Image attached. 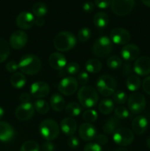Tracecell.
Here are the masks:
<instances>
[{
    "label": "cell",
    "mask_w": 150,
    "mask_h": 151,
    "mask_svg": "<svg viewBox=\"0 0 150 151\" xmlns=\"http://www.w3.org/2000/svg\"><path fill=\"white\" fill-rule=\"evenodd\" d=\"M135 5L134 0H112L111 9L119 16H125L129 14Z\"/></svg>",
    "instance_id": "cell-9"
},
{
    "label": "cell",
    "mask_w": 150,
    "mask_h": 151,
    "mask_svg": "<svg viewBox=\"0 0 150 151\" xmlns=\"http://www.w3.org/2000/svg\"><path fill=\"white\" fill-rule=\"evenodd\" d=\"M91 36V31L88 27H83L78 32V40L80 42H86L90 39Z\"/></svg>",
    "instance_id": "cell-37"
},
{
    "label": "cell",
    "mask_w": 150,
    "mask_h": 151,
    "mask_svg": "<svg viewBox=\"0 0 150 151\" xmlns=\"http://www.w3.org/2000/svg\"><path fill=\"white\" fill-rule=\"evenodd\" d=\"M6 70L10 73H15L19 69V63L15 61H10L6 64Z\"/></svg>",
    "instance_id": "cell-43"
},
{
    "label": "cell",
    "mask_w": 150,
    "mask_h": 151,
    "mask_svg": "<svg viewBox=\"0 0 150 151\" xmlns=\"http://www.w3.org/2000/svg\"><path fill=\"white\" fill-rule=\"evenodd\" d=\"M110 38L112 42L118 45H124L130 41L131 35L129 31L122 27L114 28L110 34Z\"/></svg>",
    "instance_id": "cell-11"
},
{
    "label": "cell",
    "mask_w": 150,
    "mask_h": 151,
    "mask_svg": "<svg viewBox=\"0 0 150 151\" xmlns=\"http://www.w3.org/2000/svg\"><path fill=\"white\" fill-rule=\"evenodd\" d=\"M148 128V120L144 116H137L132 122V129L137 135H142Z\"/></svg>",
    "instance_id": "cell-20"
},
{
    "label": "cell",
    "mask_w": 150,
    "mask_h": 151,
    "mask_svg": "<svg viewBox=\"0 0 150 151\" xmlns=\"http://www.w3.org/2000/svg\"><path fill=\"white\" fill-rule=\"evenodd\" d=\"M10 55V46L4 38H0V63L7 60Z\"/></svg>",
    "instance_id": "cell-32"
},
{
    "label": "cell",
    "mask_w": 150,
    "mask_h": 151,
    "mask_svg": "<svg viewBox=\"0 0 150 151\" xmlns=\"http://www.w3.org/2000/svg\"><path fill=\"white\" fill-rule=\"evenodd\" d=\"M123 72V73L124 74V75H128V74H129L131 72V68H130V65H129V63H125V65L124 66V70L122 71Z\"/></svg>",
    "instance_id": "cell-52"
},
{
    "label": "cell",
    "mask_w": 150,
    "mask_h": 151,
    "mask_svg": "<svg viewBox=\"0 0 150 151\" xmlns=\"http://www.w3.org/2000/svg\"><path fill=\"white\" fill-rule=\"evenodd\" d=\"M115 151H128V150H126V148H124V147H120V148H118L117 150Z\"/></svg>",
    "instance_id": "cell-56"
},
{
    "label": "cell",
    "mask_w": 150,
    "mask_h": 151,
    "mask_svg": "<svg viewBox=\"0 0 150 151\" xmlns=\"http://www.w3.org/2000/svg\"><path fill=\"white\" fill-rule=\"evenodd\" d=\"M78 133H79V137L84 141H91L94 139L96 136V130L95 126L89 122L82 123L79 127Z\"/></svg>",
    "instance_id": "cell-18"
},
{
    "label": "cell",
    "mask_w": 150,
    "mask_h": 151,
    "mask_svg": "<svg viewBox=\"0 0 150 151\" xmlns=\"http://www.w3.org/2000/svg\"><path fill=\"white\" fill-rule=\"evenodd\" d=\"M77 97L81 106L88 109L95 106L99 100L98 92L91 86L81 87L78 91Z\"/></svg>",
    "instance_id": "cell-3"
},
{
    "label": "cell",
    "mask_w": 150,
    "mask_h": 151,
    "mask_svg": "<svg viewBox=\"0 0 150 151\" xmlns=\"http://www.w3.org/2000/svg\"><path fill=\"white\" fill-rule=\"evenodd\" d=\"M39 145L33 140L26 141L21 147L20 151H39Z\"/></svg>",
    "instance_id": "cell-35"
},
{
    "label": "cell",
    "mask_w": 150,
    "mask_h": 151,
    "mask_svg": "<svg viewBox=\"0 0 150 151\" xmlns=\"http://www.w3.org/2000/svg\"><path fill=\"white\" fill-rule=\"evenodd\" d=\"M34 109L38 113L41 114H45L48 113L49 111L50 106L46 100L39 99V100H35L34 103Z\"/></svg>",
    "instance_id": "cell-31"
},
{
    "label": "cell",
    "mask_w": 150,
    "mask_h": 151,
    "mask_svg": "<svg viewBox=\"0 0 150 151\" xmlns=\"http://www.w3.org/2000/svg\"><path fill=\"white\" fill-rule=\"evenodd\" d=\"M141 1H142L146 6L150 7V0H141Z\"/></svg>",
    "instance_id": "cell-53"
},
{
    "label": "cell",
    "mask_w": 150,
    "mask_h": 151,
    "mask_svg": "<svg viewBox=\"0 0 150 151\" xmlns=\"http://www.w3.org/2000/svg\"><path fill=\"white\" fill-rule=\"evenodd\" d=\"M76 122L72 117L64 118L60 122V129L66 136H73L76 132Z\"/></svg>",
    "instance_id": "cell-21"
},
{
    "label": "cell",
    "mask_w": 150,
    "mask_h": 151,
    "mask_svg": "<svg viewBox=\"0 0 150 151\" xmlns=\"http://www.w3.org/2000/svg\"><path fill=\"white\" fill-rule=\"evenodd\" d=\"M146 145L150 149V137H149L148 139H146Z\"/></svg>",
    "instance_id": "cell-55"
},
{
    "label": "cell",
    "mask_w": 150,
    "mask_h": 151,
    "mask_svg": "<svg viewBox=\"0 0 150 151\" xmlns=\"http://www.w3.org/2000/svg\"><path fill=\"white\" fill-rule=\"evenodd\" d=\"M54 47L59 52H67L73 49L76 44V38L72 32L63 31L54 37Z\"/></svg>",
    "instance_id": "cell-2"
},
{
    "label": "cell",
    "mask_w": 150,
    "mask_h": 151,
    "mask_svg": "<svg viewBox=\"0 0 150 151\" xmlns=\"http://www.w3.org/2000/svg\"><path fill=\"white\" fill-rule=\"evenodd\" d=\"M114 112L118 119H126L129 116V111L124 106H118L115 109Z\"/></svg>",
    "instance_id": "cell-39"
},
{
    "label": "cell",
    "mask_w": 150,
    "mask_h": 151,
    "mask_svg": "<svg viewBox=\"0 0 150 151\" xmlns=\"http://www.w3.org/2000/svg\"><path fill=\"white\" fill-rule=\"evenodd\" d=\"M19 69L25 75H35L41 69V59L35 55H25L19 60Z\"/></svg>",
    "instance_id": "cell-1"
},
{
    "label": "cell",
    "mask_w": 150,
    "mask_h": 151,
    "mask_svg": "<svg viewBox=\"0 0 150 151\" xmlns=\"http://www.w3.org/2000/svg\"><path fill=\"white\" fill-rule=\"evenodd\" d=\"M39 132L41 137L46 141H52L57 138L60 134V127L54 120L47 119L40 124Z\"/></svg>",
    "instance_id": "cell-5"
},
{
    "label": "cell",
    "mask_w": 150,
    "mask_h": 151,
    "mask_svg": "<svg viewBox=\"0 0 150 151\" xmlns=\"http://www.w3.org/2000/svg\"><path fill=\"white\" fill-rule=\"evenodd\" d=\"M128 108L132 113L138 114L144 111L146 105L145 97L138 92L132 93L128 98Z\"/></svg>",
    "instance_id": "cell-7"
},
{
    "label": "cell",
    "mask_w": 150,
    "mask_h": 151,
    "mask_svg": "<svg viewBox=\"0 0 150 151\" xmlns=\"http://www.w3.org/2000/svg\"><path fill=\"white\" fill-rule=\"evenodd\" d=\"M28 41V36L23 30H16L10 37V45L14 50L24 48Z\"/></svg>",
    "instance_id": "cell-13"
},
{
    "label": "cell",
    "mask_w": 150,
    "mask_h": 151,
    "mask_svg": "<svg viewBox=\"0 0 150 151\" xmlns=\"http://www.w3.org/2000/svg\"><path fill=\"white\" fill-rule=\"evenodd\" d=\"M107 66L112 70L119 69L122 66V60L119 57L116 55L110 56L107 60Z\"/></svg>",
    "instance_id": "cell-34"
},
{
    "label": "cell",
    "mask_w": 150,
    "mask_h": 151,
    "mask_svg": "<svg viewBox=\"0 0 150 151\" xmlns=\"http://www.w3.org/2000/svg\"><path fill=\"white\" fill-rule=\"evenodd\" d=\"M35 114L34 106L30 103H21L16 108L15 116L20 121H27L32 119Z\"/></svg>",
    "instance_id": "cell-12"
},
{
    "label": "cell",
    "mask_w": 150,
    "mask_h": 151,
    "mask_svg": "<svg viewBox=\"0 0 150 151\" xmlns=\"http://www.w3.org/2000/svg\"><path fill=\"white\" fill-rule=\"evenodd\" d=\"M96 139V143H97L98 145H104L107 144L108 142V138L106 135L103 134H100L99 135H96L95 137Z\"/></svg>",
    "instance_id": "cell-45"
},
{
    "label": "cell",
    "mask_w": 150,
    "mask_h": 151,
    "mask_svg": "<svg viewBox=\"0 0 150 151\" xmlns=\"http://www.w3.org/2000/svg\"><path fill=\"white\" fill-rule=\"evenodd\" d=\"M84 151H102L101 147L96 142H90L85 145Z\"/></svg>",
    "instance_id": "cell-41"
},
{
    "label": "cell",
    "mask_w": 150,
    "mask_h": 151,
    "mask_svg": "<svg viewBox=\"0 0 150 151\" xmlns=\"http://www.w3.org/2000/svg\"><path fill=\"white\" fill-rule=\"evenodd\" d=\"M26 77L21 72H15L10 78V83L14 88H21L26 84Z\"/></svg>",
    "instance_id": "cell-26"
},
{
    "label": "cell",
    "mask_w": 150,
    "mask_h": 151,
    "mask_svg": "<svg viewBox=\"0 0 150 151\" xmlns=\"http://www.w3.org/2000/svg\"><path fill=\"white\" fill-rule=\"evenodd\" d=\"M55 146L52 142H46L41 146V151H54Z\"/></svg>",
    "instance_id": "cell-48"
},
{
    "label": "cell",
    "mask_w": 150,
    "mask_h": 151,
    "mask_svg": "<svg viewBox=\"0 0 150 151\" xmlns=\"http://www.w3.org/2000/svg\"><path fill=\"white\" fill-rule=\"evenodd\" d=\"M117 83L113 76L104 75L99 77L96 83L99 93L104 97H110L116 92Z\"/></svg>",
    "instance_id": "cell-4"
},
{
    "label": "cell",
    "mask_w": 150,
    "mask_h": 151,
    "mask_svg": "<svg viewBox=\"0 0 150 151\" xmlns=\"http://www.w3.org/2000/svg\"><path fill=\"white\" fill-rule=\"evenodd\" d=\"M99 110L102 114H110L114 110V103L110 99H104L99 104Z\"/></svg>",
    "instance_id": "cell-29"
},
{
    "label": "cell",
    "mask_w": 150,
    "mask_h": 151,
    "mask_svg": "<svg viewBox=\"0 0 150 151\" xmlns=\"http://www.w3.org/2000/svg\"><path fill=\"white\" fill-rule=\"evenodd\" d=\"M113 141L121 147L129 145L134 141V133L127 128H118L113 134Z\"/></svg>",
    "instance_id": "cell-8"
},
{
    "label": "cell",
    "mask_w": 150,
    "mask_h": 151,
    "mask_svg": "<svg viewBox=\"0 0 150 151\" xmlns=\"http://www.w3.org/2000/svg\"><path fill=\"white\" fill-rule=\"evenodd\" d=\"M49 86L44 81H37L30 86V94L35 98H44L49 94Z\"/></svg>",
    "instance_id": "cell-16"
},
{
    "label": "cell",
    "mask_w": 150,
    "mask_h": 151,
    "mask_svg": "<svg viewBox=\"0 0 150 151\" xmlns=\"http://www.w3.org/2000/svg\"><path fill=\"white\" fill-rule=\"evenodd\" d=\"M113 100L116 104L123 105L126 103V100H127V96L124 91H117L113 94Z\"/></svg>",
    "instance_id": "cell-38"
},
{
    "label": "cell",
    "mask_w": 150,
    "mask_h": 151,
    "mask_svg": "<svg viewBox=\"0 0 150 151\" xmlns=\"http://www.w3.org/2000/svg\"><path fill=\"white\" fill-rule=\"evenodd\" d=\"M15 135V131L11 125L4 121H0V141L7 142L10 141Z\"/></svg>",
    "instance_id": "cell-22"
},
{
    "label": "cell",
    "mask_w": 150,
    "mask_h": 151,
    "mask_svg": "<svg viewBox=\"0 0 150 151\" xmlns=\"http://www.w3.org/2000/svg\"><path fill=\"white\" fill-rule=\"evenodd\" d=\"M142 87L144 91L147 94L150 95V76L146 77L142 83Z\"/></svg>",
    "instance_id": "cell-47"
},
{
    "label": "cell",
    "mask_w": 150,
    "mask_h": 151,
    "mask_svg": "<svg viewBox=\"0 0 150 151\" xmlns=\"http://www.w3.org/2000/svg\"><path fill=\"white\" fill-rule=\"evenodd\" d=\"M83 10L85 13H91L94 10V4L92 1H86V2L84 3L83 4Z\"/></svg>",
    "instance_id": "cell-49"
},
{
    "label": "cell",
    "mask_w": 150,
    "mask_h": 151,
    "mask_svg": "<svg viewBox=\"0 0 150 151\" xmlns=\"http://www.w3.org/2000/svg\"><path fill=\"white\" fill-rule=\"evenodd\" d=\"M139 55V47L134 44H126L121 50V55L126 61H133L137 60Z\"/></svg>",
    "instance_id": "cell-17"
},
{
    "label": "cell",
    "mask_w": 150,
    "mask_h": 151,
    "mask_svg": "<svg viewBox=\"0 0 150 151\" xmlns=\"http://www.w3.org/2000/svg\"><path fill=\"white\" fill-rule=\"evenodd\" d=\"M77 81L79 84L81 85H85L87 84V83L89 81V75L87 72H82L81 73L79 74L77 77Z\"/></svg>",
    "instance_id": "cell-42"
},
{
    "label": "cell",
    "mask_w": 150,
    "mask_h": 151,
    "mask_svg": "<svg viewBox=\"0 0 150 151\" xmlns=\"http://www.w3.org/2000/svg\"><path fill=\"white\" fill-rule=\"evenodd\" d=\"M35 17L29 12H21L17 16L16 23L20 29H29L35 24Z\"/></svg>",
    "instance_id": "cell-14"
},
{
    "label": "cell",
    "mask_w": 150,
    "mask_h": 151,
    "mask_svg": "<svg viewBox=\"0 0 150 151\" xmlns=\"http://www.w3.org/2000/svg\"><path fill=\"white\" fill-rule=\"evenodd\" d=\"M3 115H4V110H3L2 108L0 107V119L2 118Z\"/></svg>",
    "instance_id": "cell-54"
},
{
    "label": "cell",
    "mask_w": 150,
    "mask_h": 151,
    "mask_svg": "<svg viewBox=\"0 0 150 151\" xmlns=\"http://www.w3.org/2000/svg\"><path fill=\"white\" fill-rule=\"evenodd\" d=\"M102 64L99 59L91 58L89 59L85 63V69L90 73H98L101 71Z\"/></svg>",
    "instance_id": "cell-28"
},
{
    "label": "cell",
    "mask_w": 150,
    "mask_h": 151,
    "mask_svg": "<svg viewBox=\"0 0 150 151\" xmlns=\"http://www.w3.org/2000/svg\"><path fill=\"white\" fill-rule=\"evenodd\" d=\"M45 24V20L43 17H37L35 19V24L38 27H42Z\"/></svg>",
    "instance_id": "cell-51"
},
{
    "label": "cell",
    "mask_w": 150,
    "mask_h": 151,
    "mask_svg": "<svg viewBox=\"0 0 150 151\" xmlns=\"http://www.w3.org/2000/svg\"><path fill=\"white\" fill-rule=\"evenodd\" d=\"M79 141L77 137H74V136H71L69 137V140H68V145L71 147V148H76L79 146Z\"/></svg>",
    "instance_id": "cell-46"
},
{
    "label": "cell",
    "mask_w": 150,
    "mask_h": 151,
    "mask_svg": "<svg viewBox=\"0 0 150 151\" xmlns=\"http://www.w3.org/2000/svg\"><path fill=\"white\" fill-rule=\"evenodd\" d=\"M126 87L131 91H135L139 89L141 86V79L137 75H129L126 80Z\"/></svg>",
    "instance_id": "cell-30"
},
{
    "label": "cell",
    "mask_w": 150,
    "mask_h": 151,
    "mask_svg": "<svg viewBox=\"0 0 150 151\" xmlns=\"http://www.w3.org/2000/svg\"><path fill=\"white\" fill-rule=\"evenodd\" d=\"M65 111L69 117H74V116H77L80 114L81 111H82V107L79 103H76V102H71V103H69L67 106H66Z\"/></svg>",
    "instance_id": "cell-27"
},
{
    "label": "cell",
    "mask_w": 150,
    "mask_h": 151,
    "mask_svg": "<svg viewBox=\"0 0 150 151\" xmlns=\"http://www.w3.org/2000/svg\"><path fill=\"white\" fill-rule=\"evenodd\" d=\"M31 100V96L29 93L24 92L23 94H21L19 97V100L22 103H29Z\"/></svg>",
    "instance_id": "cell-50"
},
{
    "label": "cell",
    "mask_w": 150,
    "mask_h": 151,
    "mask_svg": "<svg viewBox=\"0 0 150 151\" xmlns=\"http://www.w3.org/2000/svg\"><path fill=\"white\" fill-rule=\"evenodd\" d=\"M49 63L55 70H63L67 63L66 57L60 52H53L49 58Z\"/></svg>",
    "instance_id": "cell-19"
},
{
    "label": "cell",
    "mask_w": 150,
    "mask_h": 151,
    "mask_svg": "<svg viewBox=\"0 0 150 151\" xmlns=\"http://www.w3.org/2000/svg\"><path fill=\"white\" fill-rule=\"evenodd\" d=\"M32 10L34 16H35L36 17H44L48 11L46 5L41 1L35 3L34 5L32 6Z\"/></svg>",
    "instance_id": "cell-33"
},
{
    "label": "cell",
    "mask_w": 150,
    "mask_h": 151,
    "mask_svg": "<svg viewBox=\"0 0 150 151\" xmlns=\"http://www.w3.org/2000/svg\"><path fill=\"white\" fill-rule=\"evenodd\" d=\"M94 25L99 29L104 28L109 23V16L104 12H98L96 13L93 19Z\"/></svg>",
    "instance_id": "cell-25"
},
{
    "label": "cell",
    "mask_w": 150,
    "mask_h": 151,
    "mask_svg": "<svg viewBox=\"0 0 150 151\" xmlns=\"http://www.w3.org/2000/svg\"><path fill=\"white\" fill-rule=\"evenodd\" d=\"M78 88V81L72 76L63 78L58 84V91L66 96L73 95Z\"/></svg>",
    "instance_id": "cell-10"
},
{
    "label": "cell",
    "mask_w": 150,
    "mask_h": 151,
    "mask_svg": "<svg viewBox=\"0 0 150 151\" xmlns=\"http://www.w3.org/2000/svg\"><path fill=\"white\" fill-rule=\"evenodd\" d=\"M95 4L100 9H106L111 5V0H95Z\"/></svg>",
    "instance_id": "cell-44"
},
{
    "label": "cell",
    "mask_w": 150,
    "mask_h": 151,
    "mask_svg": "<svg viewBox=\"0 0 150 151\" xmlns=\"http://www.w3.org/2000/svg\"><path fill=\"white\" fill-rule=\"evenodd\" d=\"M134 71L140 76H146L150 73V58L147 56L140 57L135 60Z\"/></svg>",
    "instance_id": "cell-15"
},
{
    "label": "cell",
    "mask_w": 150,
    "mask_h": 151,
    "mask_svg": "<svg viewBox=\"0 0 150 151\" xmlns=\"http://www.w3.org/2000/svg\"><path fill=\"white\" fill-rule=\"evenodd\" d=\"M50 106L54 111H62L66 107V103L63 96L57 93L53 94L50 99Z\"/></svg>",
    "instance_id": "cell-23"
},
{
    "label": "cell",
    "mask_w": 150,
    "mask_h": 151,
    "mask_svg": "<svg viewBox=\"0 0 150 151\" xmlns=\"http://www.w3.org/2000/svg\"><path fill=\"white\" fill-rule=\"evenodd\" d=\"M98 118V114H97L96 111L94 110H91V109H88L84 111L83 114H82V119L85 121L86 122H95Z\"/></svg>",
    "instance_id": "cell-36"
},
{
    "label": "cell",
    "mask_w": 150,
    "mask_h": 151,
    "mask_svg": "<svg viewBox=\"0 0 150 151\" xmlns=\"http://www.w3.org/2000/svg\"><path fill=\"white\" fill-rule=\"evenodd\" d=\"M113 48V42L110 38L107 36H101L94 42L93 45V52L96 57L104 58L111 52Z\"/></svg>",
    "instance_id": "cell-6"
},
{
    "label": "cell",
    "mask_w": 150,
    "mask_h": 151,
    "mask_svg": "<svg viewBox=\"0 0 150 151\" xmlns=\"http://www.w3.org/2000/svg\"><path fill=\"white\" fill-rule=\"evenodd\" d=\"M119 124H120L119 119H118L117 117H115V116H111L107 119V122L103 125V131L104 132V134H107V135L113 134L115 131L118 129Z\"/></svg>",
    "instance_id": "cell-24"
},
{
    "label": "cell",
    "mask_w": 150,
    "mask_h": 151,
    "mask_svg": "<svg viewBox=\"0 0 150 151\" xmlns=\"http://www.w3.org/2000/svg\"><path fill=\"white\" fill-rule=\"evenodd\" d=\"M79 65L76 62L69 63L66 66V72L70 75H75L79 72Z\"/></svg>",
    "instance_id": "cell-40"
}]
</instances>
